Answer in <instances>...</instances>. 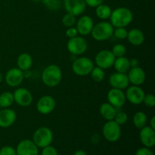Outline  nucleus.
Here are the masks:
<instances>
[{"instance_id":"nucleus-1","label":"nucleus","mask_w":155,"mask_h":155,"mask_svg":"<svg viewBox=\"0 0 155 155\" xmlns=\"http://www.w3.org/2000/svg\"><path fill=\"white\" fill-rule=\"evenodd\" d=\"M110 23L114 28L127 27L133 20V14L130 8L119 7L112 10L110 17Z\"/></svg>"},{"instance_id":"nucleus-2","label":"nucleus","mask_w":155,"mask_h":155,"mask_svg":"<svg viewBox=\"0 0 155 155\" xmlns=\"http://www.w3.org/2000/svg\"><path fill=\"white\" fill-rule=\"evenodd\" d=\"M62 71L58 65L49 64L42 71V81L48 87H56L62 80Z\"/></svg>"},{"instance_id":"nucleus-3","label":"nucleus","mask_w":155,"mask_h":155,"mask_svg":"<svg viewBox=\"0 0 155 155\" xmlns=\"http://www.w3.org/2000/svg\"><path fill=\"white\" fill-rule=\"evenodd\" d=\"M114 27L111 25L110 22L107 21H101L94 24V27L91 32V36L95 40L105 41L113 36V32Z\"/></svg>"},{"instance_id":"nucleus-4","label":"nucleus","mask_w":155,"mask_h":155,"mask_svg":"<svg viewBox=\"0 0 155 155\" xmlns=\"http://www.w3.org/2000/svg\"><path fill=\"white\" fill-rule=\"evenodd\" d=\"M95 67L93 61L88 57L77 58L73 61L72 71L76 75L79 77H86L90 74Z\"/></svg>"},{"instance_id":"nucleus-5","label":"nucleus","mask_w":155,"mask_h":155,"mask_svg":"<svg viewBox=\"0 0 155 155\" xmlns=\"http://www.w3.org/2000/svg\"><path fill=\"white\" fill-rule=\"evenodd\" d=\"M33 141L38 148H43L48 146L53 141L52 131L48 127H39L33 133Z\"/></svg>"},{"instance_id":"nucleus-6","label":"nucleus","mask_w":155,"mask_h":155,"mask_svg":"<svg viewBox=\"0 0 155 155\" xmlns=\"http://www.w3.org/2000/svg\"><path fill=\"white\" fill-rule=\"evenodd\" d=\"M102 134L104 139L110 142H115L121 136V127L114 120L106 121L102 127Z\"/></svg>"},{"instance_id":"nucleus-7","label":"nucleus","mask_w":155,"mask_h":155,"mask_svg":"<svg viewBox=\"0 0 155 155\" xmlns=\"http://www.w3.org/2000/svg\"><path fill=\"white\" fill-rule=\"evenodd\" d=\"M67 48L71 54L76 56L84 54L88 48V43L82 36H77L71 38L67 43Z\"/></svg>"},{"instance_id":"nucleus-8","label":"nucleus","mask_w":155,"mask_h":155,"mask_svg":"<svg viewBox=\"0 0 155 155\" xmlns=\"http://www.w3.org/2000/svg\"><path fill=\"white\" fill-rule=\"evenodd\" d=\"M115 58H116L114 57L111 51L103 49L96 54L95 58V63L97 67H99L101 69H109L113 67Z\"/></svg>"},{"instance_id":"nucleus-9","label":"nucleus","mask_w":155,"mask_h":155,"mask_svg":"<svg viewBox=\"0 0 155 155\" xmlns=\"http://www.w3.org/2000/svg\"><path fill=\"white\" fill-rule=\"evenodd\" d=\"M56 102L52 96L48 95L41 97L36 102V110L42 115H48L54 110Z\"/></svg>"},{"instance_id":"nucleus-10","label":"nucleus","mask_w":155,"mask_h":155,"mask_svg":"<svg viewBox=\"0 0 155 155\" xmlns=\"http://www.w3.org/2000/svg\"><path fill=\"white\" fill-rule=\"evenodd\" d=\"M126 89L127 91L125 95L127 101L135 105L142 104L145 93L140 86L132 85L131 86H128Z\"/></svg>"},{"instance_id":"nucleus-11","label":"nucleus","mask_w":155,"mask_h":155,"mask_svg":"<svg viewBox=\"0 0 155 155\" xmlns=\"http://www.w3.org/2000/svg\"><path fill=\"white\" fill-rule=\"evenodd\" d=\"M24 80V73L18 68L9 69L5 75V81L10 87H18Z\"/></svg>"},{"instance_id":"nucleus-12","label":"nucleus","mask_w":155,"mask_h":155,"mask_svg":"<svg viewBox=\"0 0 155 155\" xmlns=\"http://www.w3.org/2000/svg\"><path fill=\"white\" fill-rule=\"evenodd\" d=\"M14 100L21 107H28L33 103L32 93L26 88H18L14 92Z\"/></svg>"},{"instance_id":"nucleus-13","label":"nucleus","mask_w":155,"mask_h":155,"mask_svg":"<svg viewBox=\"0 0 155 155\" xmlns=\"http://www.w3.org/2000/svg\"><path fill=\"white\" fill-rule=\"evenodd\" d=\"M107 102L110 103L117 109L121 108L127 101L125 92H124V90L114 89V88L110 89L107 92Z\"/></svg>"},{"instance_id":"nucleus-14","label":"nucleus","mask_w":155,"mask_h":155,"mask_svg":"<svg viewBox=\"0 0 155 155\" xmlns=\"http://www.w3.org/2000/svg\"><path fill=\"white\" fill-rule=\"evenodd\" d=\"M63 5L67 13H70L77 17L85 12L86 8L84 0H64Z\"/></svg>"},{"instance_id":"nucleus-15","label":"nucleus","mask_w":155,"mask_h":155,"mask_svg":"<svg viewBox=\"0 0 155 155\" xmlns=\"http://www.w3.org/2000/svg\"><path fill=\"white\" fill-rule=\"evenodd\" d=\"M15 150L17 155H39V148L33 140L30 139L21 141Z\"/></svg>"},{"instance_id":"nucleus-16","label":"nucleus","mask_w":155,"mask_h":155,"mask_svg":"<svg viewBox=\"0 0 155 155\" xmlns=\"http://www.w3.org/2000/svg\"><path fill=\"white\" fill-rule=\"evenodd\" d=\"M78 34L81 35L82 36H86L90 34L92 32V28L94 27L93 19L89 15H84L82 16L77 20L76 22Z\"/></svg>"},{"instance_id":"nucleus-17","label":"nucleus","mask_w":155,"mask_h":155,"mask_svg":"<svg viewBox=\"0 0 155 155\" xmlns=\"http://www.w3.org/2000/svg\"><path fill=\"white\" fill-rule=\"evenodd\" d=\"M108 82L112 88L121 89V90H124L127 89L130 84L127 74L118 72L112 74L109 77Z\"/></svg>"},{"instance_id":"nucleus-18","label":"nucleus","mask_w":155,"mask_h":155,"mask_svg":"<svg viewBox=\"0 0 155 155\" xmlns=\"http://www.w3.org/2000/svg\"><path fill=\"white\" fill-rule=\"evenodd\" d=\"M127 74L130 83L133 86H142L146 79V74L145 71L139 66L131 68Z\"/></svg>"},{"instance_id":"nucleus-19","label":"nucleus","mask_w":155,"mask_h":155,"mask_svg":"<svg viewBox=\"0 0 155 155\" xmlns=\"http://www.w3.org/2000/svg\"><path fill=\"white\" fill-rule=\"evenodd\" d=\"M17 114L15 110L7 107L0 110V127L3 129L9 128L15 123Z\"/></svg>"},{"instance_id":"nucleus-20","label":"nucleus","mask_w":155,"mask_h":155,"mask_svg":"<svg viewBox=\"0 0 155 155\" xmlns=\"http://www.w3.org/2000/svg\"><path fill=\"white\" fill-rule=\"evenodd\" d=\"M149 126H145L140 129L139 139L142 145L146 148H152L155 145V132Z\"/></svg>"},{"instance_id":"nucleus-21","label":"nucleus","mask_w":155,"mask_h":155,"mask_svg":"<svg viewBox=\"0 0 155 155\" xmlns=\"http://www.w3.org/2000/svg\"><path fill=\"white\" fill-rule=\"evenodd\" d=\"M127 39L131 45L134 46H139L145 42V34L143 32L138 28H133L128 31Z\"/></svg>"},{"instance_id":"nucleus-22","label":"nucleus","mask_w":155,"mask_h":155,"mask_svg":"<svg viewBox=\"0 0 155 155\" xmlns=\"http://www.w3.org/2000/svg\"><path fill=\"white\" fill-rule=\"evenodd\" d=\"M117 110L118 109H117L108 102L102 103L99 107L100 114L106 121L113 120L117 112Z\"/></svg>"},{"instance_id":"nucleus-23","label":"nucleus","mask_w":155,"mask_h":155,"mask_svg":"<svg viewBox=\"0 0 155 155\" xmlns=\"http://www.w3.org/2000/svg\"><path fill=\"white\" fill-rule=\"evenodd\" d=\"M33 58L28 53H21L17 59V66L21 71H25L30 70L33 65Z\"/></svg>"},{"instance_id":"nucleus-24","label":"nucleus","mask_w":155,"mask_h":155,"mask_svg":"<svg viewBox=\"0 0 155 155\" xmlns=\"http://www.w3.org/2000/svg\"><path fill=\"white\" fill-rule=\"evenodd\" d=\"M113 67L114 68L116 72L127 74L128 71L130 70V68H131L130 59L127 58L125 56L116 58Z\"/></svg>"},{"instance_id":"nucleus-25","label":"nucleus","mask_w":155,"mask_h":155,"mask_svg":"<svg viewBox=\"0 0 155 155\" xmlns=\"http://www.w3.org/2000/svg\"><path fill=\"white\" fill-rule=\"evenodd\" d=\"M112 9L107 4H102L99 5L95 8V15L98 17L99 19L105 21L110 18V15H111Z\"/></svg>"},{"instance_id":"nucleus-26","label":"nucleus","mask_w":155,"mask_h":155,"mask_svg":"<svg viewBox=\"0 0 155 155\" xmlns=\"http://www.w3.org/2000/svg\"><path fill=\"white\" fill-rule=\"evenodd\" d=\"M133 123L136 128L140 130L147 125L148 117L143 111H137L133 116Z\"/></svg>"},{"instance_id":"nucleus-27","label":"nucleus","mask_w":155,"mask_h":155,"mask_svg":"<svg viewBox=\"0 0 155 155\" xmlns=\"http://www.w3.org/2000/svg\"><path fill=\"white\" fill-rule=\"evenodd\" d=\"M15 102L13 93L10 92H4L0 94V107L7 108L11 107Z\"/></svg>"},{"instance_id":"nucleus-28","label":"nucleus","mask_w":155,"mask_h":155,"mask_svg":"<svg viewBox=\"0 0 155 155\" xmlns=\"http://www.w3.org/2000/svg\"><path fill=\"white\" fill-rule=\"evenodd\" d=\"M90 75L93 81H95V83H101L105 77V73H104V70L101 69L99 67L95 66L91 71Z\"/></svg>"},{"instance_id":"nucleus-29","label":"nucleus","mask_w":155,"mask_h":155,"mask_svg":"<svg viewBox=\"0 0 155 155\" xmlns=\"http://www.w3.org/2000/svg\"><path fill=\"white\" fill-rule=\"evenodd\" d=\"M42 4L51 11H57L61 7V0H42Z\"/></svg>"},{"instance_id":"nucleus-30","label":"nucleus","mask_w":155,"mask_h":155,"mask_svg":"<svg viewBox=\"0 0 155 155\" xmlns=\"http://www.w3.org/2000/svg\"><path fill=\"white\" fill-rule=\"evenodd\" d=\"M61 22L64 27L68 28V27H74L75 25L76 22H77V18H76V16H74L72 14L67 13L62 18Z\"/></svg>"},{"instance_id":"nucleus-31","label":"nucleus","mask_w":155,"mask_h":155,"mask_svg":"<svg viewBox=\"0 0 155 155\" xmlns=\"http://www.w3.org/2000/svg\"><path fill=\"white\" fill-rule=\"evenodd\" d=\"M111 52L113 53L115 58L123 57V56H125L126 53H127V48L123 44L117 43L114 45Z\"/></svg>"},{"instance_id":"nucleus-32","label":"nucleus","mask_w":155,"mask_h":155,"mask_svg":"<svg viewBox=\"0 0 155 155\" xmlns=\"http://www.w3.org/2000/svg\"><path fill=\"white\" fill-rule=\"evenodd\" d=\"M127 34H128V30L126 29V27H117L114 29L113 36L117 39H127Z\"/></svg>"},{"instance_id":"nucleus-33","label":"nucleus","mask_w":155,"mask_h":155,"mask_svg":"<svg viewBox=\"0 0 155 155\" xmlns=\"http://www.w3.org/2000/svg\"><path fill=\"white\" fill-rule=\"evenodd\" d=\"M114 120L117 124H119L120 126L124 125V124H127V121H128V115H127V114L126 113V112L118 111L117 110Z\"/></svg>"},{"instance_id":"nucleus-34","label":"nucleus","mask_w":155,"mask_h":155,"mask_svg":"<svg viewBox=\"0 0 155 155\" xmlns=\"http://www.w3.org/2000/svg\"><path fill=\"white\" fill-rule=\"evenodd\" d=\"M142 103L148 107H154L155 106V96L151 93L145 94Z\"/></svg>"},{"instance_id":"nucleus-35","label":"nucleus","mask_w":155,"mask_h":155,"mask_svg":"<svg viewBox=\"0 0 155 155\" xmlns=\"http://www.w3.org/2000/svg\"><path fill=\"white\" fill-rule=\"evenodd\" d=\"M0 155H17L16 150L13 147L5 145L0 149Z\"/></svg>"},{"instance_id":"nucleus-36","label":"nucleus","mask_w":155,"mask_h":155,"mask_svg":"<svg viewBox=\"0 0 155 155\" xmlns=\"http://www.w3.org/2000/svg\"><path fill=\"white\" fill-rule=\"evenodd\" d=\"M42 155H58L57 149L51 145L42 148Z\"/></svg>"},{"instance_id":"nucleus-37","label":"nucleus","mask_w":155,"mask_h":155,"mask_svg":"<svg viewBox=\"0 0 155 155\" xmlns=\"http://www.w3.org/2000/svg\"><path fill=\"white\" fill-rule=\"evenodd\" d=\"M65 34H66V36H68L69 39H71V38H74L75 37V36H78V32H77V30L76 27H68V28L67 29V30L65 31Z\"/></svg>"},{"instance_id":"nucleus-38","label":"nucleus","mask_w":155,"mask_h":155,"mask_svg":"<svg viewBox=\"0 0 155 155\" xmlns=\"http://www.w3.org/2000/svg\"><path fill=\"white\" fill-rule=\"evenodd\" d=\"M84 1L86 2V6L91 8H96L97 6L104 2V0H84Z\"/></svg>"},{"instance_id":"nucleus-39","label":"nucleus","mask_w":155,"mask_h":155,"mask_svg":"<svg viewBox=\"0 0 155 155\" xmlns=\"http://www.w3.org/2000/svg\"><path fill=\"white\" fill-rule=\"evenodd\" d=\"M135 155H154L151 150L149 149V148H141L136 151Z\"/></svg>"},{"instance_id":"nucleus-40","label":"nucleus","mask_w":155,"mask_h":155,"mask_svg":"<svg viewBox=\"0 0 155 155\" xmlns=\"http://www.w3.org/2000/svg\"><path fill=\"white\" fill-rule=\"evenodd\" d=\"M100 139H101V137H100L99 134L95 133V134L92 135V138H91V142L94 145H96V144H98L100 142Z\"/></svg>"},{"instance_id":"nucleus-41","label":"nucleus","mask_w":155,"mask_h":155,"mask_svg":"<svg viewBox=\"0 0 155 155\" xmlns=\"http://www.w3.org/2000/svg\"><path fill=\"white\" fill-rule=\"evenodd\" d=\"M130 66L131 68H135V67L139 66V60L137 58H132L130 60Z\"/></svg>"},{"instance_id":"nucleus-42","label":"nucleus","mask_w":155,"mask_h":155,"mask_svg":"<svg viewBox=\"0 0 155 155\" xmlns=\"http://www.w3.org/2000/svg\"><path fill=\"white\" fill-rule=\"evenodd\" d=\"M149 127H151L152 129H154V130H155V117L154 116H153L150 119Z\"/></svg>"},{"instance_id":"nucleus-43","label":"nucleus","mask_w":155,"mask_h":155,"mask_svg":"<svg viewBox=\"0 0 155 155\" xmlns=\"http://www.w3.org/2000/svg\"><path fill=\"white\" fill-rule=\"evenodd\" d=\"M23 73H24V79H25V78H30V77L32 76V73H31V71H30V70H28V71H23Z\"/></svg>"},{"instance_id":"nucleus-44","label":"nucleus","mask_w":155,"mask_h":155,"mask_svg":"<svg viewBox=\"0 0 155 155\" xmlns=\"http://www.w3.org/2000/svg\"><path fill=\"white\" fill-rule=\"evenodd\" d=\"M74 155H87V154H86V151H84L83 150H78V151H77L75 153H74Z\"/></svg>"},{"instance_id":"nucleus-45","label":"nucleus","mask_w":155,"mask_h":155,"mask_svg":"<svg viewBox=\"0 0 155 155\" xmlns=\"http://www.w3.org/2000/svg\"><path fill=\"white\" fill-rule=\"evenodd\" d=\"M33 2H41L42 0H32Z\"/></svg>"}]
</instances>
